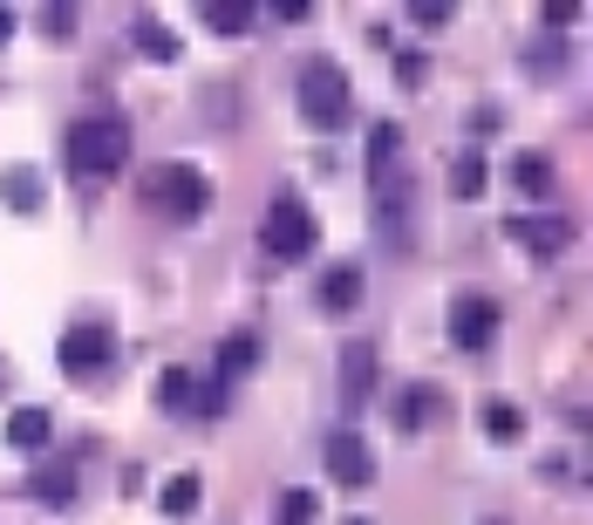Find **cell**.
<instances>
[{
	"label": "cell",
	"instance_id": "6da1fadb",
	"mask_svg": "<svg viewBox=\"0 0 593 525\" xmlns=\"http://www.w3.org/2000/svg\"><path fill=\"white\" fill-rule=\"evenodd\" d=\"M62 165H68L75 178H116V171L130 165V130H124V116H83V124H68Z\"/></svg>",
	"mask_w": 593,
	"mask_h": 525
},
{
	"label": "cell",
	"instance_id": "7a4b0ae2",
	"mask_svg": "<svg viewBox=\"0 0 593 525\" xmlns=\"http://www.w3.org/2000/svg\"><path fill=\"white\" fill-rule=\"evenodd\" d=\"M260 246L273 253V260H314V246H321V225H314V212H307V198H294V191H280L273 206L260 212Z\"/></svg>",
	"mask_w": 593,
	"mask_h": 525
},
{
	"label": "cell",
	"instance_id": "3957f363",
	"mask_svg": "<svg viewBox=\"0 0 593 525\" xmlns=\"http://www.w3.org/2000/svg\"><path fill=\"white\" fill-rule=\"evenodd\" d=\"M294 96H300V116H307L314 130H341L348 116H354V90H348L341 62H307L300 83H294Z\"/></svg>",
	"mask_w": 593,
	"mask_h": 525
},
{
	"label": "cell",
	"instance_id": "277c9868",
	"mask_svg": "<svg viewBox=\"0 0 593 525\" xmlns=\"http://www.w3.org/2000/svg\"><path fill=\"white\" fill-rule=\"evenodd\" d=\"M144 185H150V198H157L171 219H198V212L212 206V178L198 171V165H157Z\"/></svg>",
	"mask_w": 593,
	"mask_h": 525
},
{
	"label": "cell",
	"instance_id": "5b68a950",
	"mask_svg": "<svg viewBox=\"0 0 593 525\" xmlns=\"http://www.w3.org/2000/svg\"><path fill=\"white\" fill-rule=\"evenodd\" d=\"M451 342H457L464 355H485V348L498 342V301L457 294V301H451Z\"/></svg>",
	"mask_w": 593,
	"mask_h": 525
},
{
	"label": "cell",
	"instance_id": "8992f818",
	"mask_svg": "<svg viewBox=\"0 0 593 525\" xmlns=\"http://www.w3.org/2000/svg\"><path fill=\"white\" fill-rule=\"evenodd\" d=\"M109 355H116V335L103 328V321H83V328H68V335H62V348H55L62 376H96Z\"/></svg>",
	"mask_w": 593,
	"mask_h": 525
},
{
	"label": "cell",
	"instance_id": "52a82bcc",
	"mask_svg": "<svg viewBox=\"0 0 593 525\" xmlns=\"http://www.w3.org/2000/svg\"><path fill=\"white\" fill-rule=\"evenodd\" d=\"M369 389H375V348L369 342H348L341 348V417H362Z\"/></svg>",
	"mask_w": 593,
	"mask_h": 525
},
{
	"label": "cell",
	"instance_id": "ba28073f",
	"mask_svg": "<svg viewBox=\"0 0 593 525\" xmlns=\"http://www.w3.org/2000/svg\"><path fill=\"white\" fill-rule=\"evenodd\" d=\"M328 477H341V484H375V458H369V443L354 437V430H335V437H328Z\"/></svg>",
	"mask_w": 593,
	"mask_h": 525
},
{
	"label": "cell",
	"instance_id": "9c48e42d",
	"mask_svg": "<svg viewBox=\"0 0 593 525\" xmlns=\"http://www.w3.org/2000/svg\"><path fill=\"white\" fill-rule=\"evenodd\" d=\"M505 239H519L532 253H560L573 239V219L566 212H539V219H505Z\"/></svg>",
	"mask_w": 593,
	"mask_h": 525
},
{
	"label": "cell",
	"instance_id": "30bf717a",
	"mask_svg": "<svg viewBox=\"0 0 593 525\" xmlns=\"http://www.w3.org/2000/svg\"><path fill=\"white\" fill-rule=\"evenodd\" d=\"M314 301H321L328 314H348V307H362V266H354V260L328 266V273H321V287H314Z\"/></svg>",
	"mask_w": 593,
	"mask_h": 525
},
{
	"label": "cell",
	"instance_id": "8fae6325",
	"mask_svg": "<svg viewBox=\"0 0 593 525\" xmlns=\"http://www.w3.org/2000/svg\"><path fill=\"white\" fill-rule=\"evenodd\" d=\"M28 492L42 498V505H75V492H83V477H75V464H34V477H28Z\"/></svg>",
	"mask_w": 593,
	"mask_h": 525
},
{
	"label": "cell",
	"instance_id": "7c38bea8",
	"mask_svg": "<svg viewBox=\"0 0 593 525\" xmlns=\"http://www.w3.org/2000/svg\"><path fill=\"white\" fill-rule=\"evenodd\" d=\"M130 42H137V55H150V62H178V34L157 21V14H137V21H130Z\"/></svg>",
	"mask_w": 593,
	"mask_h": 525
},
{
	"label": "cell",
	"instance_id": "4fadbf2b",
	"mask_svg": "<svg viewBox=\"0 0 593 525\" xmlns=\"http://www.w3.org/2000/svg\"><path fill=\"white\" fill-rule=\"evenodd\" d=\"M49 437H55V417H49V410H34V402L8 417V443H14V451H42Z\"/></svg>",
	"mask_w": 593,
	"mask_h": 525
},
{
	"label": "cell",
	"instance_id": "5bb4252c",
	"mask_svg": "<svg viewBox=\"0 0 593 525\" xmlns=\"http://www.w3.org/2000/svg\"><path fill=\"white\" fill-rule=\"evenodd\" d=\"M485 185H491V165L478 150H457L451 157V198H485Z\"/></svg>",
	"mask_w": 593,
	"mask_h": 525
},
{
	"label": "cell",
	"instance_id": "9a60e30c",
	"mask_svg": "<svg viewBox=\"0 0 593 525\" xmlns=\"http://www.w3.org/2000/svg\"><path fill=\"white\" fill-rule=\"evenodd\" d=\"M478 423H485L491 443H519V437H526V410H519V402H505V396L485 402V417H478Z\"/></svg>",
	"mask_w": 593,
	"mask_h": 525
},
{
	"label": "cell",
	"instance_id": "2e32d148",
	"mask_svg": "<svg viewBox=\"0 0 593 525\" xmlns=\"http://www.w3.org/2000/svg\"><path fill=\"white\" fill-rule=\"evenodd\" d=\"M198 498H205V484H198V471H178L165 492H157V505H165V518H191Z\"/></svg>",
	"mask_w": 593,
	"mask_h": 525
},
{
	"label": "cell",
	"instance_id": "e0dca14e",
	"mask_svg": "<svg viewBox=\"0 0 593 525\" xmlns=\"http://www.w3.org/2000/svg\"><path fill=\"white\" fill-rule=\"evenodd\" d=\"M430 410H437V389H430V382H416V389H403V396H395V430H423L430 423Z\"/></svg>",
	"mask_w": 593,
	"mask_h": 525
},
{
	"label": "cell",
	"instance_id": "ac0fdd59",
	"mask_svg": "<svg viewBox=\"0 0 593 525\" xmlns=\"http://www.w3.org/2000/svg\"><path fill=\"white\" fill-rule=\"evenodd\" d=\"M253 361H260V335L240 328V335H225V342H219V376H225V382H232V376H246Z\"/></svg>",
	"mask_w": 593,
	"mask_h": 525
},
{
	"label": "cell",
	"instance_id": "d6986e66",
	"mask_svg": "<svg viewBox=\"0 0 593 525\" xmlns=\"http://www.w3.org/2000/svg\"><path fill=\"white\" fill-rule=\"evenodd\" d=\"M511 185H519L526 198H546L552 191V165H546L539 150H519V157H511Z\"/></svg>",
	"mask_w": 593,
	"mask_h": 525
},
{
	"label": "cell",
	"instance_id": "ffe728a7",
	"mask_svg": "<svg viewBox=\"0 0 593 525\" xmlns=\"http://www.w3.org/2000/svg\"><path fill=\"white\" fill-rule=\"evenodd\" d=\"M0 198H8V206L14 212H42V171H8V178H0Z\"/></svg>",
	"mask_w": 593,
	"mask_h": 525
},
{
	"label": "cell",
	"instance_id": "44dd1931",
	"mask_svg": "<svg viewBox=\"0 0 593 525\" xmlns=\"http://www.w3.org/2000/svg\"><path fill=\"white\" fill-rule=\"evenodd\" d=\"M150 396H157V410H171V417H178V410H191L198 382H191V369H165V376H157V389H150Z\"/></svg>",
	"mask_w": 593,
	"mask_h": 525
},
{
	"label": "cell",
	"instance_id": "7402d4cb",
	"mask_svg": "<svg viewBox=\"0 0 593 525\" xmlns=\"http://www.w3.org/2000/svg\"><path fill=\"white\" fill-rule=\"evenodd\" d=\"M198 14H205V28H212V34H246V21H253L246 0H205Z\"/></svg>",
	"mask_w": 593,
	"mask_h": 525
},
{
	"label": "cell",
	"instance_id": "603a6c76",
	"mask_svg": "<svg viewBox=\"0 0 593 525\" xmlns=\"http://www.w3.org/2000/svg\"><path fill=\"white\" fill-rule=\"evenodd\" d=\"M395 150H403V130H395V124H375V130H369V178H375V185L389 178V157H395Z\"/></svg>",
	"mask_w": 593,
	"mask_h": 525
},
{
	"label": "cell",
	"instance_id": "cb8c5ba5",
	"mask_svg": "<svg viewBox=\"0 0 593 525\" xmlns=\"http://www.w3.org/2000/svg\"><path fill=\"white\" fill-rule=\"evenodd\" d=\"M321 518V498L307 492V484H294V492H280V525H314Z\"/></svg>",
	"mask_w": 593,
	"mask_h": 525
},
{
	"label": "cell",
	"instance_id": "d4e9b609",
	"mask_svg": "<svg viewBox=\"0 0 593 525\" xmlns=\"http://www.w3.org/2000/svg\"><path fill=\"white\" fill-rule=\"evenodd\" d=\"M410 21H416L423 34H437V28H451V21H457V8H451V0H416Z\"/></svg>",
	"mask_w": 593,
	"mask_h": 525
},
{
	"label": "cell",
	"instance_id": "484cf974",
	"mask_svg": "<svg viewBox=\"0 0 593 525\" xmlns=\"http://www.w3.org/2000/svg\"><path fill=\"white\" fill-rule=\"evenodd\" d=\"M539 21H546L552 34H560V21H580V0H546V8H539Z\"/></svg>",
	"mask_w": 593,
	"mask_h": 525
},
{
	"label": "cell",
	"instance_id": "4316f807",
	"mask_svg": "<svg viewBox=\"0 0 593 525\" xmlns=\"http://www.w3.org/2000/svg\"><path fill=\"white\" fill-rule=\"evenodd\" d=\"M42 21H49V34H75V8H42Z\"/></svg>",
	"mask_w": 593,
	"mask_h": 525
},
{
	"label": "cell",
	"instance_id": "83f0119b",
	"mask_svg": "<svg viewBox=\"0 0 593 525\" xmlns=\"http://www.w3.org/2000/svg\"><path fill=\"white\" fill-rule=\"evenodd\" d=\"M395 75H403V83L416 90V83H423V55H395Z\"/></svg>",
	"mask_w": 593,
	"mask_h": 525
},
{
	"label": "cell",
	"instance_id": "f1b7e54d",
	"mask_svg": "<svg viewBox=\"0 0 593 525\" xmlns=\"http://www.w3.org/2000/svg\"><path fill=\"white\" fill-rule=\"evenodd\" d=\"M273 14H280V21H307L314 8H307V0H273Z\"/></svg>",
	"mask_w": 593,
	"mask_h": 525
},
{
	"label": "cell",
	"instance_id": "f546056e",
	"mask_svg": "<svg viewBox=\"0 0 593 525\" xmlns=\"http://www.w3.org/2000/svg\"><path fill=\"white\" fill-rule=\"evenodd\" d=\"M552 62H566V49H560V42H546V49H532V69H552Z\"/></svg>",
	"mask_w": 593,
	"mask_h": 525
},
{
	"label": "cell",
	"instance_id": "4dcf8cb0",
	"mask_svg": "<svg viewBox=\"0 0 593 525\" xmlns=\"http://www.w3.org/2000/svg\"><path fill=\"white\" fill-rule=\"evenodd\" d=\"M14 42V8H0V49Z\"/></svg>",
	"mask_w": 593,
	"mask_h": 525
},
{
	"label": "cell",
	"instance_id": "1f68e13d",
	"mask_svg": "<svg viewBox=\"0 0 593 525\" xmlns=\"http://www.w3.org/2000/svg\"><path fill=\"white\" fill-rule=\"evenodd\" d=\"M341 525H369V518H341Z\"/></svg>",
	"mask_w": 593,
	"mask_h": 525
},
{
	"label": "cell",
	"instance_id": "d6a6232c",
	"mask_svg": "<svg viewBox=\"0 0 593 525\" xmlns=\"http://www.w3.org/2000/svg\"><path fill=\"white\" fill-rule=\"evenodd\" d=\"M485 525H511V518H485Z\"/></svg>",
	"mask_w": 593,
	"mask_h": 525
}]
</instances>
